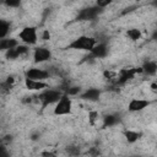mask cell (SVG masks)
<instances>
[{
  "instance_id": "cell-1",
  "label": "cell",
  "mask_w": 157,
  "mask_h": 157,
  "mask_svg": "<svg viewBox=\"0 0 157 157\" xmlns=\"http://www.w3.org/2000/svg\"><path fill=\"white\" fill-rule=\"evenodd\" d=\"M97 44V39L90 36H80L77 38H75L71 43H69L65 49H74V50H86L90 52L94 48V45Z\"/></svg>"
},
{
  "instance_id": "cell-2",
  "label": "cell",
  "mask_w": 157,
  "mask_h": 157,
  "mask_svg": "<svg viewBox=\"0 0 157 157\" xmlns=\"http://www.w3.org/2000/svg\"><path fill=\"white\" fill-rule=\"evenodd\" d=\"M63 94L64 93L61 91H59V90H50V88H48V90H44L42 93H39V96L37 98H38V101L42 104V108L44 109L45 107H48L50 104H56Z\"/></svg>"
},
{
  "instance_id": "cell-3",
  "label": "cell",
  "mask_w": 157,
  "mask_h": 157,
  "mask_svg": "<svg viewBox=\"0 0 157 157\" xmlns=\"http://www.w3.org/2000/svg\"><path fill=\"white\" fill-rule=\"evenodd\" d=\"M18 38L27 45H33L38 42V33H37V27L34 26H26L23 27L20 33Z\"/></svg>"
},
{
  "instance_id": "cell-4",
  "label": "cell",
  "mask_w": 157,
  "mask_h": 157,
  "mask_svg": "<svg viewBox=\"0 0 157 157\" xmlns=\"http://www.w3.org/2000/svg\"><path fill=\"white\" fill-rule=\"evenodd\" d=\"M72 113V101L70 96L64 93L59 102L54 107V114L55 115H67Z\"/></svg>"
},
{
  "instance_id": "cell-5",
  "label": "cell",
  "mask_w": 157,
  "mask_h": 157,
  "mask_svg": "<svg viewBox=\"0 0 157 157\" xmlns=\"http://www.w3.org/2000/svg\"><path fill=\"white\" fill-rule=\"evenodd\" d=\"M142 72V69L141 67H129V69H121L118 74V77H117V81L115 83L119 86V85H124L128 81L132 80L137 74Z\"/></svg>"
},
{
  "instance_id": "cell-6",
  "label": "cell",
  "mask_w": 157,
  "mask_h": 157,
  "mask_svg": "<svg viewBox=\"0 0 157 157\" xmlns=\"http://www.w3.org/2000/svg\"><path fill=\"white\" fill-rule=\"evenodd\" d=\"M102 11H103V9L98 7L97 5L85 7V9H82V10L78 12V15L76 16V21H92V20H94Z\"/></svg>"
},
{
  "instance_id": "cell-7",
  "label": "cell",
  "mask_w": 157,
  "mask_h": 157,
  "mask_svg": "<svg viewBox=\"0 0 157 157\" xmlns=\"http://www.w3.org/2000/svg\"><path fill=\"white\" fill-rule=\"evenodd\" d=\"M50 58H52V52L45 47H37L33 52V60L36 64L45 63L50 60Z\"/></svg>"
},
{
  "instance_id": "cell-8",
  "label": "cell",
  "mask_w": 157,
  "mask_h": 157,
  "mask_svg": "<svg viewBox=\"0 0 157 157\" xmlns=\"http://www.w3.org/2000/svg\"><path fill=\"white\" fill-rule=\"evenodd\" d=\"M26 78L31 80H37V81H44L45 78L49 77V72L44 69H38V67H31L26 71Z\"/></svg>"
},
{
  "instance_id": "cell-9",
  "label": "cell",
  "mask_w": 157,
  "mask_h": 157,
  "mask_svg": "<svg viewBox=\"0 0 157 157\" xmlns=\"http://www.w3.org/2000/svg\"><path fill=\"white\" fill-rule=\"evenodd\" d=\"M151 104L150 101L147 99H141V98H132L129 103H128V110L129 112H141L144 110L145 108H147L148 105Z\"/></svg>"
},
{
  "instance_id": "cell-10",
  "label": "cell",
  "mask_w": 157,
  "mask_h": 157,
  "mask_svg": "<svg viewBox=\"0 0 157 157\" xmlns=\"http://www.w3.org/2000/svg\"><path fill=\"white\" fill-rule=\"evenodd\" d=\"M101 97V91L98 88H87L86 91H83L80 94V98L85 99V101H90V102H97Z\"/></svg>"
},
{
  "instance_id": "cell-11",
  "label": "cell",
  "mask_w": 157,
  "mask_h": 157,
  "mask_svg": "<svg viewBox=\"0 0 157 157\" xmlns=\"http://www.w3.org/2000/svg\"><path fill=\"white\" fill-rule=\"evenodd\" d=\"M25 86L29 91H43L44 88L48 87V83L44 82V81H37V80L25 78Z\"/></svg>"
},
{
  "instance_id": "cell-12",
  "label": "cell",
  "mask_w": 157,
  "mask_h": 157,
  "mask_svg": "<svg viewBox=\"0 0 157 157\" xmlns=\"http://www.w3.org/2000/svg\"><path fill=\"white\" fill-rule=\"evenodd\" d=\"M107 54H108V47L105 43H97L94 45V48L91 50L92 58H96V59L104 58Z\"/></svg>"
},
{
  "instance_id": "cell-13",
  "label": "cell",
  "mask_w": 157,
  "mask_h": 157,
  "mask_svg": "<svg viewBox=\"0 0 157 157\" xmlns=\"http://www.w3.org/2000/svg\"><path fill=\"white\" fill-rule=\"evenodd\" d=\"M142 69V74L147 75V76H155L157 75V63L152 61V60H147L144 63V65L141 66Z\"/></svg>"
},
{
  "instance_id": "cell-14",
  "label": "cell",
  "mask_w": 157,
  "mask_h": 157,
  "mask_svg": "<svg viewBox=\"0 0 157 157\" xmlns=\"http://www.w3.org/2000/svg\"><path fill=\"white\" fill-rule=\"evenodd\" d=\"M18 42L17 39L15 38H4V39H0V49L1 50H10V49H13L16 47H18Z\"/></svg>"
},
{
  "instance_id": "cell-15",
  "label": "cell",
  "mask_w": 157,
  "mask_h": 157,
  "mask_svg": "<svg viewBox=\"0 0 157 157\" xmlns=\"http://www.w3.org/2000/svg\"><path fill=\"white\" fill-rule=\"evenodd\" d=\"M124 137L129 144H134L137 140H140L142 137V132L141 131H136V130H125L124 131Z\"/></svg>"
},
{
  "instance_id": "cell-16",
  "label": "cell",
  "mask_w": 157,
  "mask_h": 157,
  "mask_svg": "<svg viewBox=\"0 0 157 157\" xmlns=\"http://www.w3.org/2000/svg\"><path fill=\"white\" fill-rule=\"evenodd\" d=\"M10 22L6 20H0V39L6 38L9 31H10Z\"/></svg>"
},
{
  "instance_id": "cell-17",
  "label": "cell",
  "mask_w": 157,
  "mask_h": 157,
  "mask_svg": "<svg viewBox=\"0 0 157 157\" xmlns=\"http://www.w3.org/2000/svg\"><path fill=\"white\" fill-rule=\"evenodd\" d=\"M119 121V118L117 115H113V114H108L103 118V126L104 128H108V126H113L115 125Z\"/></svg>"
},
{
  "instance_id": "cell-18",
  "label": "cell",
  "mask_w": 157,
  "mask_h": 157,
  "mask_svg": "<svg viewBox=\"0 0 157 157\" xmlns=\"http://www.w3.org/2000/svg\"><path fill=\"white\" fill-rule=\"evenodd\" d=\"M126 36H128L131 40L136 42V40H139V39L141 38V31H140L139 28H130V29L126 31Z\"/></svg>"
},
{
  "instance_id": "cell-19",
  "label": "cell",
  "mask_w": 157,
  "mask_h": 157,
  "mask_svg": "<svg viewBox=\"0 0 157 157\" xmlns=\"http://www.w3.org/2000/svg\"><path fill=\"white\" fill-rule=\"evenodd\" d=\"M81 92V87L80 86H67L65 88V92L67 96H76V94H80Z\"/></svg>"
},
{
  "instance_id": "cell-20",
  "label": "cell",
  "mask_w": 157,
  "mask_h": 157,
  "mask_svg": "<svg viewBox=\"0 0 157 157\" xmlns=\"http://www.w3.org/2000/svg\"><path fill=\"white\" fill-rule=\"evenodd\" d=\"M5 56H6V59H7V60H15V59L20 58L21 55L18 54V52H17V47H16V48H13V49L7 50V52H6V54H5Z\"/></svg>"
},
{
  "instance_id": "cell-21",
  "label": "cell",
  "mask_w": 157,
  "mask_h": 157,
  "mask_svg": "<svg viewBox=\"0 0 157 157\" xmlns=\"http://www.w3.org/2000/svg\"><path fill=\"white\" fill-rule=\"evenodd\" d=\"M65 151H66V153H67L69 156H71V157H76V156L80 155V147H77V146H67V147L65 148Z\"/></svg>"
},
{
  "instance_id": "cell-22",
  "label": "cell",
  "mask_w": 157,
  "mask_h": 157,
  "mask_svg": "<svg viewBox=\"0 0 157 157\" xmlns=\"http://www.w3.org/2000/svg\"><path fill=\"white\" fill-rule=\"evenodd\" d=\"M97 119H98V113L97 112H90L88 113V123L91 125H94Z\"/></svg>"
},
{
  "instance_id": "cell-23",
  "label": "cell",
  "mask_w": 157,
  "mask_h": 157,
  "mask_svg": "<svg viewBox=\"0 0 157 157\" xmlns=\"http://www.w3.org/2000/svg\"><path fill=\"white\" fill-rule=\"evenodd\" d=\"M5 5L10 6V7H18L21 5V2H20V0H6Z\"/></svg>"
},
{
  "instance_id": "cell-24",
  "label": "cell",
  "mask_w": 157,
  "mask_h": 157,
  "mask_svg": "<svg viewBox=\"0 0 157 157\" xmlns=\"http://www.w3.org/2000/svg\"><path fill=\"white\" fill-rule=\"evenodd\" d=\"M87 153H88L91 157H98L101 152H99V150H98L97 147H91V148L88 150V152H87Z\"/></svg>"
},
{
  "instance_id": "cell-25",
  "label": "cell",
  "mask_w": 157,
  "mask_h": 157,
  "mask_svg": "<svg viewBox=\"0 0 157 157\" xmlns=\"http://www.w3.org/2000/svg\"><path fill=\"white\" fill-rule=\"evenodd\" d=\"M110 2H112L110 0H104V1H97V2H96V5H97L98 7H101V9H104V7H105V6H108Z\"/></svg>"
},
{
  "instance_id": "cell-26",
  "label": "cell",
  "mask_w": 157,
  "mask_h": 157,
  "mask_svg": "<svg viewBox=\"0 0 157 157\" xmlns=\"http://www.w3.org/2000/svg\"><path fill=\"white\" fill-rule=\"evenodd\" d=\"M42 39L43 40H49L50 39V33H49V31H43V33H42Z\"/></svg>"
},
{
  "instance_id": "cell-27",
  "label": "cell",
  "mask_w": 157,
  "mask_h": 157,
  "mask_svg": "<svg viewBox=\"0 0 157 157\" xmlns=\"http://www.w3.org/2000/svg\"><path fill=\"white\" fill-rule=\"evenodd\" d=\"M42 156H43V157H56L54 152H49V151H44V152H42Z\"/></svg>"
},
{
  "instance_id": "cell-28",
  "label": "cell",
  "mask_w": 157,
  "mask_h": 157,
  "mask_svg": "<svg viewBox=\"0 0 157 157\" xmlns=\"http://www.w3.org/2000/svg\"><path fill=\"white\" fill-rule=\"evenodd\" d=\"M134 9H136V6L134 5V6H130V7H126L124 11H123V15L124 13H126V12H131V11H134Z\"/></svg>"
},
{
  "instance_id": "cell-29",
  "label": "cell",
  "mask_w": 157,
  "mask_h": 157,
  "mask_svg": "<svg viewBox=\"0 0 157 157\" xmlns=\"http://www.w3.org/2000/svg\"><path fill=\"white\" fill-rule=\"evenodd\" d=\"M151 39L155 40V42H157V29H155V31L152 32V34H151Z\"/></svg>"
},
{
  "instance_id": "cell-30",
  "label": "cell",
  "mask_w": 157,
  "mask_h": 157,
  "mask_svg": "<svg viewBox=\"0 0 157 157\" xmlns=\"http://www.w3.org/2000/svg\"><path fill=\"white\" fill-rule=\"evenodd\" d=\"M0 157H7V152H6L5 146H2V147H1V156H0Z\"/></svg>"
},
{
  "instance_id": "cell-31",
  "label": "cell",
  "mask_w": 157,
  "mask_h": 157,
  "mask_svg": "<svg viewBox=\"0 0 157 157\" xmlns=\"http://www.w3.org/2000/svg\"><path fill=\"white\" fill-rule=\"evenodd\" d=\"M151 88H152V91H153V92H157V85H156L155 82L151 85Z\"/></svg>"
},
{
  "instance_id": "cell-32",
  "label": "cell",
  "mask_w": 157,
  "mask_h": 157,
  "mask_svg": "<svg viewBox=\"0 0 157 157\" xmlns=\"http://www.w3.org/2000/svg\"><path fill=\"white\" fill-rule=\"evenodd\" d=\"M151 4H152V6H153V7H157V0H153Z\"/></svg>"
},
{
  "instance_id": "cell-33",
  "label": "cell",
  "mask_w": 157,
  "mask_h": 157,
  "mask_svg": "<svg viewBox=\"0 0 157 157\" xmlns=\"http://www.w3.org/2000/svg\"><path fill=\"white\" fill-rule=\"evenodd\" d=\"M155 83H156V85H157V77H156V81H155Z\"/></svg>"
}]
</instances>
